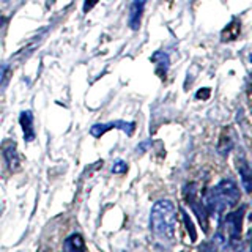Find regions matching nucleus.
I'll return each instance as SVG.
<instances>
[{
  "label": "nucleus",
  "mask_w": 252,
  "mask_h": 252,
  "mask_svg": "<svg viewBox=\"0 0 252 252\" xmlns=\"http://www.w3.org/2000/svg\"><path fill=\"white\" fill-rule=\"evenodd\" d=\"M241 192L235 181L222 180L216 186L208 189L203 197V207L208 215L220 216L240 202Z\"/></svg>",
  "instance_id": "2"
},
{
  "label": "nucleus",
  "mask_w": 252,
  "mask_h": 252,
  "mask_svg": "<svg viewBox=\"0 0 252 252\" xmlns=\"http://www.w3.org/2000/svg\"><path fill=\"white\" fill-rule=\"evenodd\" d=\"M8 76H10V65L3 63V65H0V93H2V90L5 89Z\"/></svg>",
  "instance_id": "14"
},
{
  "label": "nucleus",
  "mask_w": 252,
  "mask_h": 252,
  "mask_svg": "<svg viewBox=\"0 0 252 252\" xmlns=\"http://www.w3.org/2000/svg\"><path fill=\"white\" fill-rule=\"evenodd\" d=\"M2 155L3 159L8 165V169L11 172L19 170L21 167V158L18 153V148H16V142L14 140H5L2 144Z\"/></svg>",
  "instance_id": "6"
},
{
  "label": "nucleus",
  "mask_w": 252,
  "mask_h": 252,
  "mask_svg": "<svg viewBox=\"0 0 252 252\" xmlns=\"http://www.w3.org/2000/svg\"><path fill=\"white\" fill-rule=\"evenodd\" d=\"M110 129H122L123 132L128 134V136H132L134 129H136V123L123 122V120H115V122H109V123H96L92 126L90 134L93 137H101L102 134H106Z\"/></svg>",
  "instance_id": "4"
},
{
  "label": "nucleus",
  "mask_w": 252,
  "mask_h": 252,
  "mask_svg": "<svg viewBox=\"0 0 252 252\" xmlns=\"http://www.w3.org/2000/svg\"><path fill=\"white\" fill-rule=\"evenodd\" d=\"M66 252H85V241L82 238L81 233H73L69 235L65 240V244H63Z\"/></svg>",
  "instance_id": "11"
},
{
  "label": "nucleus",
  "mask_w": 252,
  "mask_h": 252,
  "mask_svg": "<svg viewBox=\"0 0 252 252\" xmlns=\"http://www.w3.org/2000/svg\"><path fill=\"white\" fill-rule=\"evenodd\" d=\"M19 123L24 132V140L26 142H33L36 137L35 132V122H33V114L30 110H22L19 115Z\"/></svg>",
  "instance_id": "7"
},
{
  "label": "nucleus",
  "mask_w": 252,
  "mask_h": 252,
  "mask_svg": "<svg viewBox=\"0 0 252 252\" xmlns=\"http://www.w3.org/2000/svg\"><path fill=\"white\" fill-rule=\"evenodd\" d=\"M152 62L156 65V73L159 77H165V73H167L169 65H170V60H169V55L162 52V51H158L152 55Z\"/></svg>",
  "instance_id": "10"
},
{
  "label": "nucleus",
  "mask_w": 252,
  "mask_h": 252,
  "mask_svg": "<svg viewBox=\"0 0 252 252\" xmlns=\"http://www.w3.org/2000/svg\"><path fill=\"white\" fill-rule=\"evenodd\" d=\"M236 167H238V173H240V178H241L243 188L246 189V192H251L252 172H251V167H249V162L241 156V158H238V159H236Z\"/></svg>",
  "instance_id": "9"
},
{
  "label": "nucleus",
  "mask_w": 252,
  "mask_h": 252,
  "mask_svg": "<svg viewBox=\"0 0 252 252\" xmlns=\"http://www.w3.org/2000/svg\"><path fill=\"white\" fill-rule=\"evenodd\" d=\"M246 207H241L230 215H227L219 222L218 232L213 238V251H220L225 248H232L241 240V225H243V215Z\"/></svg>",
  "instance_id": "3"
},
{
  "label": "nucleus",
  "mask_w": 252,
  "mask_h": 252,
  "mask_svg": "<svg viewBox=\"0 0 252 252\" xmlns=\"http://www.w3.org/2000/svg\"><path fill=\"white\" fill-rule=\"evenodd\" d=\"M3 24H5V21H3V18H2V16H0V27H2Z\"/></svg>",
  "instance_id": "17"
},
{
  "label": "nucleus",
  "mask_w": 252,
  "mask_h": 252,
  "mask_svg": "<svg viewBox=\"0 0 252 252\" xmlns=\"http://www.w3.org/2000/svg\"><path fill=\"white\" fill-rule=\"evenodd\" d=\"M177 210L170 200H159L153 205L150 215V228L156 240L162 244H172L175 238Z\"/></svg>",
  "instance_id": "1"
},
{
  "label": "nucleus",
  "mask_w": 252,
  "mask_h": 252,
  "mask_svg": "<svg viewBox=\"0 0 252 252\" xmlns=\"http://www.w3.org/2000/svg\"><path fill=\"white\" fill-rule=\"evenodd\" d=\"M126 170H128V164L123 159H117L112 165V173H125Z\"/></svg>",
  "instance_id": "15"
},
{
  "label": "nucleus",
  "mask_w": 252,
  "mask_h": 252,
  "mask_svg": "<svg viewBox=\"0 0 252 252\" xmlns=\"http://www.w3.org/2000/svg\"><path fill=\"white\" fill-rule=\"evenodd\" d=\"M185 199L188 202V205L194 210V213L197 216H199V220L200 224H203V230L207 232V219H208V213L205 210L203 203L197 200V189H195V185H189L186 186L185 189Z\"/></svg>",
  "instance_id": "5"
},
{
  "label": "nucleus",
  "mask_w": 252,
  "mask_h": 252,
  "mask_svg": "<svg viewBox=\"0 0 252 252\" xmlns=\"http://www.w3.org/2000/svg\"><path fill=\"white\" fill-rule=\"evenodd\" d=\"M98 2H99V0H84V11H85V13H89Z\"/></svg>",
  "instance_id": "16"
},
{
  "label": "nucleus",
  "mask_w": 252,
  "mask_h": 252,
  "mask_svg": "<svg viewBox=\"0 0 252 252\" xmlns=\"http://www.w3.org/2000/svg\"><path fill=\"white\" fill-rule=\"evenodd\" d=\"M241 33V24L238 21H232L228 26L222 30V41H233V39H236L240 36Z\"/></svg>",
  "instance_id": "12"
},
{
  "label": "nucleus",
  "mask_w": 252,
  "mask_h": 252,
  "mask_svg": "<svg viewBox=\"0 0 252 252\" xmlns=\"http://www.w3.org/2000/svg\"><path fill=\"white\" fill-rule=\"evenodd\" d=\"M181 216H183V220H185V224H186V230L191 233V241H195V238H197V233H195V228H194V225H192V220H191V218L188 216V213L181 208Z\"/></svg>",
  "instance_id": "13"
},
{
  "label": "nucleus",
  "mask_w": 252,
  "mask_h": 252,
  "mask_svg": "<svg viewBox=\"0 0 252 252\" xmlns=\"http://www.w3.org/2000/svg\"><path fill=\"white\" fill-rule=\"evenodd\" d=\"M145 3H147V0H132V2H131L129 16H128V26L132 30H139L140 29V21H142L144 10H145Z\"/></svg>",
  "instance_id": "8"
}]
</instances>
